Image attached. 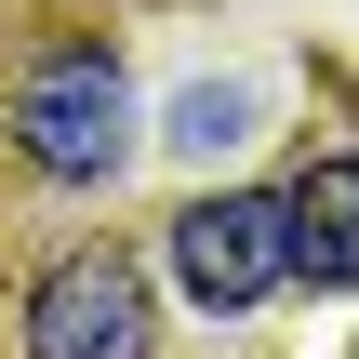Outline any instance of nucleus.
I'll return each instance as SVG.
<instances>
[{
  "mask_svg": "<svg viewBox=\"0 0 359 359\" xmlns=\"http://www.w3.org/2000/svg\"><path fill=\"white\" fill-rule=\"evenodd\" d=\"M133 147H147L133 53H120L107 27L40 40V53H27V80H13V160H27L40 187H120V173H133Z\"/></svg>",
  "mask_w": 359,
  "mask_h": 359,
  "instance_id": "nucleus-1",
  "label": "nucleus"
},
{
  "mask_svg": "<svg viewBox=\"0 0 359 359\" xmlns=\"http://www.w3.org/2000/svg\"><path fill=\"white\" fill-rule=\"evenodd\" d=\"M160 280L200 306V320H253L293 293V200L280 187H200L173 226H160Z\"/></svg>",
  "mask_w": 359,
  "mask_h": 359,
  "instance_id": "nucleus-2",
  "label": "nucleus"
},
{
  "mask_svg": "<svg viewBox=\"0 0 359 359\" xmlns=\"http://www.w3.org/2000/svg\"><path fill=\"white\" fill-rule=\"evenodd\" d=\"M13 359H160V293L120 240H80L53 253L27 293H13Z\"/></svg>",
  "mask_w": 359,
  "mask_h": 359,
  "instance_id": "nucleus-3",
  "label": "nucleus"
},
{
  "mask_svg": "<svg viewBox=\"0 0 359 359\" xmlns=\"http://www.w3.org/2000/svg\"><path fill=\"white\" fill-rule=\"evenodd\" d=\"M280 200H293V280L306 293H359V147H320Z\"/></svg>",
  "mask_w": 359,
  "mask_h": 359,
  "instance_id": "nucleus-4",
  "label": "nucleus"
},
{
  "mask_svg": "<svg viewBox=\"0 0 359 359\" xmlns=\"http://www.w3.org/2000/svg\"><path fill=\"white\" fill-rule=\"evenodd\" d=\"M253 120H266V93L226 67V80H187V93L160 107V133H147V147H173V160H200V173H213V160H240V147H253Z\"/></svg>",
  "mask_w": 359,
  "mask_h": 359,
  "instance_id": "nucleus-5",
  "label": "nucleus"
},
{
  "mask_svg": "<svg viewBox=\"0 0 359 359\" xmlns=\"http://www.w3.org/2000/svg\"><path fill=\"white\" fill-rule=\"evenodd\" d=\"M346 359H359V346H346Z\"/></svg>",
  "mask_w": 359,
  "mask_h": 359,
  "instance_id": "nucleus-6",
  "label": "nucleus"
}]
</instances>
